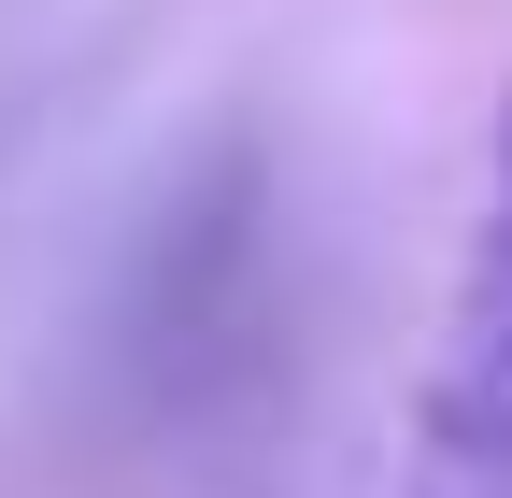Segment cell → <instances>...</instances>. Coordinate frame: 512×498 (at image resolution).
<instances>
[{"mask_svg": "<svg viewBox=\"0 0 512 498\" xmlns=\"http://www.w3.org/2000/svg\"><path fill=\"white\" fill-rule=\"evenodd\" d=\"M399 498H512V100H498V143H484V228H470L456 314H441L427 399H413Z\"/></svg>", "mask_w": 512, "mask_h": 498, "instance_id": "1", "label": "cell"}]
</instances>
